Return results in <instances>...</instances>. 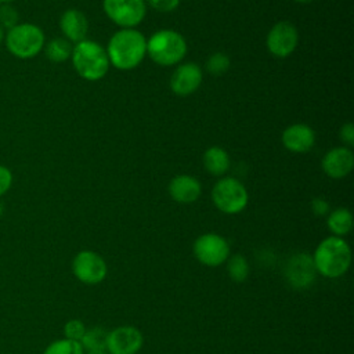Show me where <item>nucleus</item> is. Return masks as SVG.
<instances>
[{
	"instance_id": "nucleus-26",
	"label": "nucleus",
	"mask_w": 354,
	"mask_h": 354,
	"mask_svg": "<svg viewBox=\"0 0 354 354\" xmlns=\"http://www.w3.org/2000/svg\"><path fill=\"white\" fill-rule=\"evenodd\" d=\"M84 332H86V326L80 319H71L64 326L65 339H69V340L80 342Z\"/></svg>"
},
{
	"instance_id": "nucleus-12",
	"label": "nucleus",
	"mask_w": 354,
	"mask_h": 354,
	"mask_svg": "<svg viewBox=\"0 0 354 354\" xmlns=\"http://www.w3.org/2000/svg\"><path fill=\"white\" fill-rule=\"evenodd\" d=\"M201 83H202V71L194 62L178 65L170 77L171 91L181 97L189 95L194 91H196Z\"/></svg>"
},
{
	"instance_id": "nucleus-33",
	"label": "nucleus",
	"mask_w": 354,
	"mask_h": 354,
	"mask_svg": "<svg viewBox=\"0 0 354 354\" xmlns=\"http://www.w3.org/2000/svg\"><path fill=\"white\" fill-rule=\"evenodd\" d=\"M15 0H0V4H8V3H12Z\"/></svg>"
},
{
	"instance_id": "nucleus-19",
	"label": "nucleus",
	"mask_w": 354,
	"mask_h": 354,
	"mask_svg": "<svg viewBox=\"0 0 354 354\" xmlns=\"http://www.w3.org/2000/svg\"><path fill=\"white\" fill-rule=\"evenodd\" d=\"M72 48V43L65 37H54L50 41H47L43 47L46 57L55 64L65 62L68 58H71Z\"/></svg>"
},
{
	"instance_id": "nucleus-4",
	"label": "nucleus",
	"mask_w": 354,
	"mask_h": 354,
	"mask_svg": "<svg viewBox=\"0 0 354 354\" xmlns=\"http://www.w3.org/2000/svg\"><path fill=\"white\" fill-rule=\"evenodd\" d=\"M7 51L19 59L36 57L46 44L44 32L30 22H18L6 30L4 41Z\"/></svg>"
},
{
	"instance_id": "nucleus-30",
	"label": "nucleus",
	"mask_w": 354,
	"mask_h": 354,
	"mask_svg": "<svg viewBox=\"0 0 354 354\" xmlns=\"http://www.w3.org/2000/svg\"><path fill=\"white\" fill-rule=\"evenodd\" d=\"M311 209L317 216H324L329 212V203L322 198H315L311 202Z\"/></svg>"
},
{
	"instance_id": "nucleus-25",
	"label": "nucleus",
	"mask_w": 354,
	"mask_h": 354,
	"mask_svg": "<svg viewBox=\"0 0 354 354\" xmlns=\"http://www.w3.org/2000/svg\"><path fill=\"white\" fill-rule=\"evenodd\" d=\"M19 14L17 8L8 3V4H0V26L7 30L18 24Z\"/></svg>"
},
{
	"instance_id": "nucleus-28",
	"label": "nucleus",
	"mask_w": 354,
	"mask_h": 354,
	"mask_svg": "<svg viewBox=\"0 0 354 354\" xmlns=\"http://www.w3.org/2000/svg\"><path fill=\"white\" fill-rule=\"evenodd\" d=\"M148 3L155 10L167 12V11L176 10L178 7V4H180V0H148Z\"/></svg>"
},
{
	"instance_id": "nucleus-7",
	"label": "nucleus",
	"mask_w": 354,
	"mask_h": 354,
	"mask_svg": "<svg viewBox=\"0 0 354 354\" xmlns=\"http://www.w3.org/2000/svg\"><path fill=\"white\" fill-rule=\"evenodd\" d=\"M104 11L122 28L137 26L145 17L144 0H104Z\"/></svg>"
},
{
	"instance_id": "nucleus-15",
	"label": "nucleus",
	"mask_w": 354,
	"mask_h": 354,
	"mask_svg": "<svg viewBox=\"0 0 354 354\" xmlns=\"http://www.w3.org/2000/svg\"><path fill=\"white\" fill-rule=\"evenodd\" d=\"M286 275L292 286L295 288H307L311 285L315 277V267L313 259L304 253L293 256L286 268Z\"/></svg>"
},
{
	"instance_id": "nucleus-8",
	"label": "nucleus",
	"mask_w": 354,
	"mask_h": 354,
	"mask_svg": "<svg viewBox=\"0 0 354 354\" xmlns=\"http://www.w3.org/2000/svg\"><path fill=\"white\" fill-rule=\"evenodd\" d=\"M194 254L202 264L217 267L228 259L230 245L217 234H203L194 242Z\"/></svg>"
},
{
	"instance_id": "nucleus-17",
	"label": "nucleus",
	"mask_w": 354,
	"mask_h": 354,
	"mask_svg": "<svg viewBox=\"0 0 354 354\" xmlns=\"http://www.w3.org/2000/svg\"><path fill=\"white\" fill-rule=\"evenodd\" d=\"M201 184L199 181L187 174H181L174 177L169 184L170 196L178 203H192L201 195Z\"/></svg>"
},
{
	"instance_id": "nucleus-10",
	"label": "nucleus",
	"mask_w": 354,
	"mask_h": 354,
	"mask_svg": "<svg viewBox=\"0 0 354 354\" xmlns=\"http://www.w3.org/2000/svg\"><path fill=\"white\" fill-rule=\"evenodd\" d=\"M299 43V33L293 24L281 21L275 24L267 36V47L275 57H288L292 54Z\"/></svg>"
},
{
	"instance_id": "nucleus-18",
	"label": "nucleus",
	"mask_w": 354,
	"mask_h": 354,
	"mask_svg": "<svg viewBox=\"0 0 354 354\" xmlns=\"http://www.w3.org/2000/svg\"><path fill=\"white\" fill-rule=\"evenodd\" d=\"M203 166L210 174L221 176L230 167V156L221 147H210L203 153Z\"/></svg>"
},
{
	"instance_id": "nucleus-16",
	"label": "nucleus",
	"mask_w": 354,
	"mask_h": 354,
	"mask_svg": "<svg viewBox=\"0 0 354 354\" xmlns=\"http://www.w3.org/2000/svg\"><path fill=\"white\" fill-rule=\"evenodd\" d=\"M59 28L66 40L71 43H79L87 36L88 22L82 11L71 8L61 15Z\"/></svg>"
},
{
	"instance_id": "nucleus-23",
	"label": "nucleus",
	"mask_w": 354,
	"mask_h": 354,
	"mask_svg": "<svg viewBox=\"0 0 354 354\" xmlns=\"http://www.w3.org/2000/svg\"><path fill=\"white\" fill-rule=\"evenodd\" d=\"M106 335L108 332L100 326L91 328V329H86L80 344L83 347V350H91V348H97V347H105V340H106Z\"/></svg>"
},
{
	"instance_id": "nucleus-29",
	"label": "nucleus",
	"mask_w": 354,
	"mask_h": 354,
	"mask_svg": "<svg viewBox=\"0 0 354 354\" xmlns=\"http://www.w3.org/2000/svg\"><path fill=\"white\" fill-rule=\"evenodd\" d=\"M340 138L347 144L353 145L354 144V124L353 123H346L340 129Z\"/></svg>"
},
{
	"instance_id": "nucleus-11",
	"label": "nucleus",
	"mask_w": 354,
	"mask_h": 354,
	"mask_svg": "<svg viewBox=\"0 0 354 354\" xmlns=\"http://www.w3.org/2000/svg\"><path fill=\"white\" fill-rule=\"evenodd\" d=\"M144 337L134 326H118L108 332L105 347L109 354H137Z\"/></svg>"
},
{
	"instance_id": "nucleus-22",
	"label": "nucleus",
	"mask_w": 354,
	"mask_h": 354,
	"mask_svg": "<svg viewBox=\"0 0 354 354\" xmlns=\"http://www.w3.org/2000/svg\"><path fill=\"white\" fill-rule=\"evenodd\" d=\"M227 271L228 275L232 281L235 282H242L248 278L249 275V264L246 261V259L241 254H234L230 260H228V266H227Z\"/></svg>"
},
{
	"instance_id": "nucleus-24",
	"label": "nucleus",
	"mask_w": 354,
	"mask_h": 354,
	"mask_svg": "<svg viewBox=\"0 0 354 354\" xmlns=\"http://www.w3.org/2000/svg\"><path fill=\"white\" fill-rule=\"evenodd\" d=\"M231 62H230V58L223 54V53H214L209 57V59L206 61V69L209 73L214 75V76H220V75H224L228 68H230Z\"/></svg>"
},
{
	"instance_id": "nucleus-6",
	"label": "nucleus",
	"mask_w": 354,
	"mask_h": 354,
	"mask_svg": "<svg viewBox=\"0 0 354 354\" xmlns=\"http://www.w3.org/2000/svg\"><path fill=\"white\" fill-rule=\"evenodd\" d=\"M213 203L218 210L227 214H235L248 205V191L243 184L232 177L218 180L212 191Z\"/></svg>"
},
{
	"instance_id": "nucleus-27",
	"label": "nucleus",
	"mask_w": 354,
	"mask_h": 354,
	"mask_svg": "<svg viewBox=\"0 0 354 354\" xmlns=\"http://www.w3.org/2000/svg\"><path fill=\"white\" fill-rule=\"evenodd\" d=\"M12 185V173L11 170L4 166L0 165V196H3L4 194L8 192V189Z\"/></svg>"
},
{
	"instance_id": "nucleus-34",
	"label": "nucleus",
	"mask_w": 354,
	"mask_h": 354,
	"mask_svg": "<svg viewBox=\"0 0 354 354\" xmlns=\"http://www.w3.org/2000/svg\"><path fill=\"white\" fill-rule=\"evenodd\" d=\"M295 1H297V3H303V4H306V3H310V1H313V0H295Z\"/></svg>"
},
{
	"instance_id": "nucleus-9",
	"label": "nucleus",
	"mask_w": 354,
	"mask_h": 354,
	"mask_svg": "<svg viewBox=\"0 0 354 354\" xmlns=\"http://www.w3.org/2000/svg\"><path fill=\"white\" fill-rule=\"evenodd\" d=\"M72 271L80 282L95 285L105 278L106 264L98 253L91 250H82L73 257Z\"/></svg>"
},
{
	"instance_id": "nucleus-20",
	"label": "nucleus",
	"mask_w": 354,
	"mask_h": 354,
	"mask_svg": "<svg viewBox=\"0 0 354 354\" xmlns=\"http://www.w3.org/2000/svg\"><path fill=\"white\" fill-rule=\"evenodd\" d=\"M328 228L335 234V236L346 235L353 228V216L350 210L344 207L335 209L328 216Z\"/></svg>"
},
{
	"instance_id": "nucleus-3",
	"label": "nucleus",
	"mask_w": 354,
	"mask_h": 354,
	"mask_svg": "<svg viewBox=\"0 0 354 354\" xmlns=\"http://www.w3.org/2000/svg\"><path fill=\"white\" fill-rule=\"evenodd\" d=\"M71 58L77 75L86 80H98L104 77L109 68L106 50L98 43L87 39L73 46Z\"/></svg>"
},
{
	"instance_id": "nucleus-2",
	"label": "nucleus",
	"mask_w": 354,
	"mask_h": 354,
	"mask_svg": "<svg viewBox=\"0 0 354 354\" xmlns=\"http://www.w3.org/2000/svg\"><path fill=\"white\" fill-rule=\"evenodd\" d=\"M313 263L315 271H318L321 275L326 278H337L350 267V246L340 236H328L317 246Z\"/></svg>"
},
{
	"instance_id": "nucleus-5",
	"label": "nucleus",
	"mask_w": 354,
	"mask_h": 354,
	"mask_svg": "<svg viewBox=\"0 0 354 354\" xmlns=\"http://www.w3.org/2000/svg\"><path fill=\"white\" fill-rule=\"evenodd\" d=\"M147 53L156 64L170 66L185 57L187 43L178 32L163 29L155 32L147 40Z\"/></svg>"
},
{
	"instance_id": "nucleus-21",
	"label": "nucleus",
	"mask_w": 354,
	"mask_h": 354,
	"mask_svg": "<svg viewBox=\"0 0 354 354\" xmlns=\"http://www.w3.org/2000/svg\"><path fill=\"white\" fill-rule=\"evenodd\" d=\"M43 354H84V350L80 342L69 340V339H59L47 346Z\"/></svg>"
},
{
	"instance_id": "nucleus-1",
	"label": "nucleus",
	"mask_w": 354,
	"mask_h": 354,
	"mask_svg": "<svg viewBox=\"0 0 354 354\" xmlns=\"http://www.w3.org/2000/svg\"><path fill=\"white\" fill-rule=\"evenodd\" d=\"M106 54L109 64L118 69L136 68L147 54V40L141 32L133 28L118 30L109 40Z\"/></svg>"
},
{
	"instance_id": "nucleus-31",
	"label": "nucleus",
	"mask_w": 354,
	"mask_h": 354,
	"mask_svg": "<svg viewBox=\"0 0 354 354\" xmlns=\"http://www.w3.org/2000/svg\"><path fill=\"white\" fill-rule=\"evenodd\" d=\"M87 354H109L106 347H97V348H91V350H86Z\"/></svg>"
},
{
	"instance_id": "nucleus-32",
	"label": "nucleus",
	"mask_w": 354,
	"mask_h": 354,
	"mask_svg": "<svg viewBox=\"0 0 354 354\" xmlns=\"http://www.w3.org/2000/svg\"><path fill=\"white\" fill-rule=\"evenodd\" d=\"M4 35H6V30L0 26V44L4 41Z\"/></svg>"
},
{
	"instance_id": "nucleus-14",
	"label": "nucleus",
	"mask_w": 354,
	"mask_h": 354,
	"mask_svg": "<svg viewBox=\"0 0 354 354\" xmlns=\"http://www.w3.org/2000/svg\"><path fill=\"white\" fill-rule=\"evenodd\" d=\"M315 142V133L314 130L304 124L296 123L286 127L282 133V144L286 149L292 152H307L313 148Z\"/></svg>"
},
{
	"instance_id": "nucleus-13",
	"label": "nucleus",
	"mask_w": 354,
	"mask_h": 354,
	"mask_svg": "<svg viewBox=\"0 0 354 354\" xmlns=\"http://www.w3.org/2000/svg\"><path fill=\"white\" fill-rule=\"evenodd\" d=\"M354 166V153L347 147H337L326 152L322 159L324 171L332 178L346 177Z\"/></svg>"
}]
</instances>
